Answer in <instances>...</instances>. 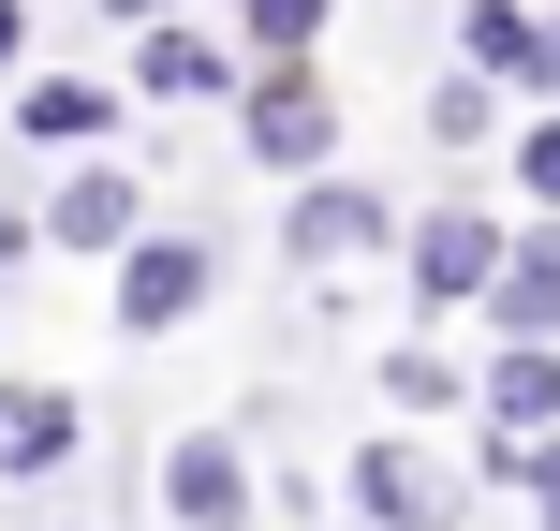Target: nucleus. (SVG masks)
<instances>
[{
	"label": "nucleus",
	"mask_w": 560,
	"mask_h": 531,
	"mask_svg": "<svg viewBox=\"0 0 560 531\" xmlns=\"http://www.w3.org/2000/svg\"><path fill=\"white\" fill-rule=\"evenodd\" d=\"M384 236H413V222H398L369 177H310V193L280 207V252L295 266H354V252H384Z\"/></svg>",
	"instance_id": "39448f33"
},
{
	"label": "nucleus",
	"mask_w": 560,
	"mask_h": 531,
	"mask_svg": "<svg viewBox=\"0 0 560 531\" xmlns=\"http://www.w3.org/2000/svg\"><path fill=\"white\" fill-rule=\"evenodd\" d=\"M516 193L560 222V104H546V118H516Z\"/></svg>",
	"instance_id": "f3484780"
},
{
	"label": "nucleus",
	"mask_w": 560,
	"mask_h": 531,
	"mask_svg": "<svg viewBox=\"0 0 560 531\" xmlns=\"http://www.w3.org/2000/svg\"><path fill=\"white\" fill-rule=\"evenodd\" d=\"M236 134H252V163L266 177H339V104H325V74L310 59H252V89H236Z\"/></svg>",
	"instance_id": "f257e3e1"
},
{
	"label": "nucleus",
	"mask_w": 560,
	"mask_h": 531,
	"mask_svg": "<svg viewBox=\"0 0 560 531\" xmlns=\"http://www.w3.org/2000/svg\"><path fill=\"white\" fill-rule=\"evenodd\" d=\"M384 399H398V414H457V399H487V384H457L428 339H398V355H384Z\"/></svg>",
	"instance_id": "4468645a"
},
{
	"label": "nucleus",
	"mask_w": 560,
	"mask_h": 531,
	"mask_svg": "<svg viewBox=\"0 0 560 531\" xmlns=\"http://www.w3.org/2000/svg\"><path fill=\"white\" fill-rule=\"evenodd\" d=\"M457 45H472V74L516 89V104H546V89H560V15H532V0H472Z\"/></svg>",
	"instance_id": "423d86ee"
},
{
	"label": "nucleus",
	"mask_w": 560,
	"mask_h": 531,
	"mask_svg": "<svg viewBox=\"0 0 560 531\" xmlns=\"http://www.w3.org/2000/svg\"><path fill=\"white\" fill-rule=\"evenodd\" d=\"M398 252H413V296H428V310H487V296H502V266H516V236H502V207L443 193Z\"/></svg>",
	"instance_id": "f03ea898"
},
{
	"label": "nucleus",
	"mask_w": 560,
	"mask_h": 531,
	"mask_svg": "<svg viewBox=\"0 0 560 531\" xmlns=\"http://www.w3.org/2000/svg\"><path fill=\"white\" fill-rule=\"evenodd\" d=\"M163 517L177 531H252V458H236L222 428H177L163 443Z\"/></svg>",
	"instance_id": "0eeeda50"
},
{
	"label": "nucleus",
	"mask_w": 560,
	"mask_h": 531,
	"mask_svg": "<svg viewBox=\"0 0 560 531\" xmlns=\"http://www.w3.org/2000/svg\"><path fill=\"white\" fill-rule=\"evenodd\" d=\"M148 236H163V222H148V177L133 163H74L45 193V252H118V266H133Z\"/></svg>",
	"instance_id": "20e7f679"
},
{
	"label": "nucleus",
	"mask_w": 560,
	"mask_h": 531,
	"mask_svg": "<svg viewBox=\"0 0 560 531\" xmlns=\"http://www.w3.org/2000/svg\"><path fill=\"white\" fill-rule=\"evenodd\" d=\"M252 89V59H222L207 30H133V104H222Z\"/></svg>",
	"instance_id": "9d476101"
},
{
	"label": "nucleus",
	"mask_w": 560,
	"mask_h": 531,
	"mask_svg": "<svg viewBox=\"0 0 560 531\" xmlns=\"http://www.w3.org/2000/svg\"><path fill=\"white\" fill-rule=\"evenodd\" d=\"M15 45H30V0H0V59H15Z\"/></svg>",
	"instance_id": "6ab92c4d"
},
{
	"label": "nucleus",
	"mask_w": 560,
	"mask_h": 531,
	"mask_svg": "<svg viewBox=\"0 0 560 531\" xmlns=\"http://www.w3.org/2000/svg\"><path fill=\"white\" fill-rule=\"evenodd\" d=\"M207 296H222V252H207L192 222L148 236V252L118 266V339H177V325H207Z\"/></svg>",
	"instance_id": "7ed1b4c3"
},
{
	"label": "nucleus",
	"mask_w": 560,
	"mask_h": 531,
	"mask_svg": "<svg viewBox=\"0 0 560 531\" xmlns=\"http://www.w3.org/2000/svg\"><path fill=\"white\" fill-rule=\"evenodd\" d=\"M472 414H487V443H560V339H502Z\"/></svg>",
	"instance_id": "6e6552de"
},
{
	"label": "nucleus",
	"mask_w": 560,
	"mask_h": 531,
	"mask_svg": "<svg viewBox=\"0 0 560 531\" xmlns=\"http://www.w3.org/2000/svg\"><path fill=\"white\" fill-rule=\"evenodd\" d=\"M104 15H133V30H192V0H104Z\"/></svg>",
	"instance_id": "a211bd4d"
},
{
	"label": "nucleus",
	"mask_w": 560,
	"mask_h": 531,
	"mask_svg": "<svg viewBox=\"0 0 560 531\" xmlns=\"http://www.w3.org/2000/svg\"><path fill=\"white\" fill-rule=\"evenodd\" d=\"M325 15H339V0H236L252 59H310V45H325Z\"/></svg>",
	"instance_id": "2eb2a0df"
},
{
	"label": "nucleus",
	"mask_w": 560,
	"mask_h": 531,
	"mask_svg": "<svg viewBox=\"0 0 560 531\" xmlns=\"http://www.w3.org/2000/svg\"><path fill=\"white\" fill-rule=\"evenodd\" d=\"M74 443H89V399L74 384H0V473H15V487L59 473Z\"/></svg>",
	"instance_id": "9b49d317"
},
{
	"label": "nucleus",
	"mask_w": 560,
	"mask_h": 531,
	"mask_svg": "<svg viewBox=\"0 0 560 531\" xmlns=\"http://www.w3.org/2000/svg\"><path fill=\"white\" fill-rule=\"evenodd\" d=\"M502 104H516V89H487V74H443V89H428V134H443V148H472V134H502Z\"/></svg>",
	"instance_id": "dca6fc26"
},
{
	"label": "nucleus",
	"mask_w": 560,
	"mask_h": 531,
	"mask_svg": "<svg viewBox=\"0 0 560 531\" xmlns=\"http://www.w3.org/2000/svg\"><path fill=\"white\" fill-rule=\"evenodd\" d=\"M487 325H502V339H560V222L516 236V266H502V296H487Z\"/></svg>",
	"instance_id": "f8f14e48"
},
{
	"label": "nucleus",
	"mask_w": 560,
	"mask_h": 531,
	"mask_svg": "<svg viewBox=\"0 0 560 531\" xmlns=\"http://www.w3.org/2000/svg\"><path fill=\"white\" fill-rule=\"evenodd\" d=\"M104 118H118V104H104V89H74V74L15 89V134H30V148H104Z\"/></svg>",
	"instance_id": "ddd939ff"
},
{
	"label": "nucleus",
	"mask_w": 560,
	"mask_h": 531,
	"mask_svg": "<svg viewBox=\"0 0 560 531\" xmlns=\"http://www.w3.org/2000/svg\"><path fill=\"white\" fill-rule=\"evenodd\" d=\"M354 503H369V531H457V487L428 473L398 428H384V443H354Z\"/></svg>",
	"instance_id": "1a4fd4ad"
},
{
	"label": "nucleus",
	"mask_w": 560,
	"mask_h": 531,
	"mask_svg": "<svg viewBox=\"0 0 560 531\" xmlns=\"http://www.w3.org/2000/svg\"><path fill=\"white\" fill-rule=\"evenodd\" d=\"M339 531H369V517H339Z\"/></svg>",
	"instance_id": "aec40b11"
}]
</instances>
